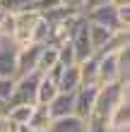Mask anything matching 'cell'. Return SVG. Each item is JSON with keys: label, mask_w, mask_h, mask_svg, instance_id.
<instances>
[{"label": "cell", "mask_w": 130, "mask_h": 132, "mask_svg": "<svg viewBox=\"0 0 130 132\" xmlns=\"http://www.w3.org/2000/svg\"><path fill=\"white\" fill-rule=\"evenodd\" d=\"M70 46L75 51V60H77V63L87 60L89 55H94L91 43H89V22L85 19V14L77 17V22H75V27L70 31Z\"/></svg>", "instance_id": "1"}, {"label": "cell", "mask_w": 130, "mask_h": 132, "mask_svg": "<svg viewBox=\"0 0 130 132\" xmlns=\"http://www.w3.org/2000/svg\"><path fill=\"white\" fill-rule=\"evenodd\" d=\"M39 70H34V72H27L14 79V96L10 103H36V89H39V79H41ZM7 103V106H10Z\"/></svg>", "instance_id": "2"}, {"label": "cell", "mask_w": 130, "mask_h": 132, "mask_svg": "<svg viewBox=\"0 0 130 132\" xmlns=\"http://www.w3.org/2000/svg\"><path fill=\"white\" fill-rule=\"evenodd\" d=\"M96 82H99V87L120 82V55L118 53L96 55Z\"/></svg>", "instance_id": "3"}, {"label": "cell", "mask_w": 130, "mask_h": 132, "mask_svg": "<svg viewBox=\"0 0 130 132\" xmlns=\"http://www.w3.org/2000/svg\"><path fill=\"white\" fill-rule=\"evenodd\" d=\"M41 48H43V43H27L22 48H17V53H14V79L36 70Z\"/></svg>", "instance_id": "4"}, {"label": "cell", "mask_w": 130, "mask_h": 132, "mask_svg": "<svg viewBox=\"0 0 130 132\" xmlns=\"http://www.w3.org/2000/svg\"><path fill=\"white\" fill-rule=\"evenodd\" d=\"M14 17V31H12V38L10 41L14 43V48H22V46L32 43V29L36 24V19H39V14L27 10V12H17L12 14Z\"/></svg>", "instance_id": "5"}, {"label": "cell", "mask_w": 130, "mask_h": 132, "mask_svg": "<svg viewBox=\"0 0 130 132\" xmlns=\"http://www.w3.org/2000/svg\"><path fill=\"white\" fill-rule=\"evenodd\" d=\"M85 14V19L91 22V24H101L106 29H111V31H116V29H120L118 24V7L109 3V5H99L94 7V10H87V12H82Z\"/></svg>", "instance_id": "6"}, {"label": "cell", "mask_w": 130, "mask_h": 132, "mask_svg": "<svg viewBox=\"0 0 130 132\" xmlns=\"http://www.w3.org/2000/svg\"><path fill=\"white\" fill-rule=\"evenodd\" d=\"M96 94H99L96 84H94V87H80L77 91H75V108H72V113L77 115V118L87 120L89 113H91V108H94Z\"/></svg>", "instance_id": "7"}, {"label": "cell", "mask_w": 130, "mask_h": 132, "mask_svg": "<svg viewBox=\"0 0 130 132\" xmlns=\"http://www.w3.org/2000/svg\"><path fill=\"white\" fill-rule=\"evenodd\" d=\"M75 108V91H58L48 103H46V111H48L51 118H63V115H70Z\"/></svg>", "instance_id": "8"}, {"label": "cell", "mask_w": 130, "mask_h": 132, "mask_svg": "<svg viewBox=\"0 0 130 132\" xmlns=\"http://www.w3.org/2000/svg\"><path fill=\"white\" fill-rule=\"evenodd\" d=\"M46 132H87V122L77 118L75 113L63 115V118H51Z\"/></svg>", "instance_id": "9"}, {"label": "cell", "mask_w": 130, "mask_h": 132, "mask_svg": "<svg viewBox=\"0 0 130 132\" xmlns=\"http://www.w3.org/2000/svg\"><path fill=\"white\" fill-rule=\"evenodd\" d=\"M82 87V79H80V65L75 63V65H67L60 70V75H58V91H77Z\"/></svg>", "instance_id": "10"}, {"label": "cell", "mask_w": 130, "mask_h": 132, "mask_svg": "<svg viewBox=\"0 0 130 132\" xmlns=\"http://www.w3.org/2000/svg\"><path fill=\"white\" fill-rule=\"evenodd\" d=\"M14 43L0 38V77H14Z\"/></svg>", "instance_id": "11"}, {"label": "cell", "mask_w": 130, "mask_h": 132, "mask_svg": "<svg viewBox=\"0 0 130 132\" xmlns=\"http://www.w3.org/2000/svg\"><path fill=\"white\" fill-rule=\"evenodd\" d=\"M125 48H130V31L128 29H116V31L109 36V41L99 48L96 55H104V53H120Z\"/></svg>", "instance_id": "12"}, {"label": "cell", "mask_w": 130, "mask_h": 132, "mask_svg": "<svg viewBox=\"0 0 130 132\" xmlns=\"http://www.w3.org/2000/svg\"><path fill=\"white\" fill-rule=\"evenodd\" d=\"M128 127H130V101H120L109 115V132L111 130H128Z\"/></svg>", "instance_id": "13"}, {"label": "cell", "mask_w": 130, "mask_h": 132, "mask_svg": "<svg viewBox=\"0 0 130 132\" xmlns=\"http://www.w3.org/2000/svg\"><path fill=\"white\" fill-rule=\"evenodd\" d=\"M34 106L36 103H10L7 106V120L12 122V125H27L29 118H32V113H34Z\"/></svg>", "instance_id": "14"}, {"label": "cell", "mask_w": 130, "mask_h": 132, "mask_svg": "<svg viewBox=\"0 0 130 132\" xmlns=\"http://www.w3.org/2000/svg\"><path fill=\"white\" fill-rule=\"evenodd\" d=\"M56 94H58V84H56V79H51L48 75H41L39 89H36V103H39V106H46Z\"/></svg>", "instance_id": "15"}, {"label": "cell", "mask_w": 130, "mask_h": 132, "mask_svg": "<svg viewBox=\"0 0 130 132\" xmlns=\"http://www.w3.org/2000/svg\"><path fill=\"white\" fill-rule=\"evenodd\" d=\"M80 65V79H82V87H99L96 82V55H89L87 60H82Z\"/></svg>", "instance_id": "16"}, {"label": "cell", "mask_w": 130, "mask_h": 132, "mask_svg": "<svg viewBox=\"0 0 130 132\" xmlns=\"http://www.w3.org/2000/svg\"><path fill=\"white\" fill-rule=\"evenodd\" d=\"M113 31L111 29H106V27H101V24H91L89 22V43H91V51H94V55L99 53V48L109 41V36H111Z\"/></svg>", "instance_id": "17"}, {"label": "cell", "mask_w": 130, "mask_h": 132, "mask_svg": "<svg viewBox=\"0 0 130 132\" xmlns=\"http://www.w3.org/2000/svg\"><path fill=\"white\" fill-rule=\"evenodd\" d=\"M56 65H58V51H56V46H51V43H43L36 70H39V72H48V70H51V67H56Z\"/></svg>", "instance_id": "18"}, {"label": "cell", "mask_w": 130, "mask_h": 132, "mask_svg": "<svg viewBox=\"0 0 130 132\" xmlns=\"http://www.w3.org/2000/svg\"><path fill=\"white\" fill-rule=\"evenodd\" d=\"M48 122H51V115H48V111H46V106H39V103H36L34 106V113H32V118H29L27 125H32L36 132H46Z\"/></svg>", "instance_id": "19"}, {"label": "cell", "mask_w": 130, "mask_h": 132, "mask_svg": "<svg viewBox=\"0 0 130 132\" xmlns=\"http://www.w3.org/2000/svg\"><path fill=\"white\" fill-rule=\"evenodd\" d=\"M56 51H58V65L67 67V65H75V63H77V60H75V51H72V46H70V38L63 41L60 46H56Z\"/></svg>", "instance_id": "20"}, {"label": "cell", "mask_w": 130, "mask_h": 132, "mask_svg": "<svg viewBox=\"0 0 130 132\" xmlns=\"http://www.w3.org/2000/svg\"><path fill=\"white\" fill-rule=\"evenodd\" d=\"M46 38H48V22L39 14V19L32 29V43H46Z\"/></svg>", "instance_id": "21"}, {"label": "cell", "mask_w": 130, "mask_h": 132, "mask_svg": "<svg viewBox=\"0 0 130 132\" xmlns=\"http://www.w3.org/2000/svg\"><path fill=\"white\" fill-rule=\"evenodd\" d=\"M14 96V77H0V101L10 103Z\"/></svg>", "instance_id": "22"}, {"label": "cell", "mask_w": 130, "mask_h": 132, "mask_svg": "<svg viewBox=\"0 0 130 132\" xmlns=\"http://www.w3.org/2000/svg\"><path fill=\"white\" fill-rule=\"evenodd\" d=\"M85 3H87V0H60V5L70 7V10H75V12H82V10H85Z\"/></svg>", "instance_id": "23"}, {"label": "cell", "mask_w": 130, "mask_h": 132, "mask_svg": "<svg viewBox=\"0 0 130 132\" xmlns=\"http://www.w3.org/2000/svg\"><path fill=\"white\" fill-rule=\"evenodd\" d=\"M12 130H14V125L7 120L5 113H0V132H12Z\"/></svg>", "instance_id": "24"}, {"label": "cell", "mask_w": 130, "mask_h": 132, "mask_svg": "<svg viewBox=\"0 0 130 132\" xmlns=\"http://www.w3.org/2000/svg\"><path fill=\"white\" fill-rule=\"evenodd\" d=\"M111 0H87L85 3V10L82 12H87V10H94V7H99V5H109Z\"/></svg>", "instance_id": "25"}, {"label": "cell", "mask_w": 130, "mask_h": 132, "mask_svg": "<svg viewBox=\"0 0 130 132\" xmlns=\"http://www.w3.org/2000/svg\"><path fill=\"white\" fill-rule=\"evenodd\" d=\"M111 3L116 5V7H120V5H130V0H111Z\"/></svg>", "instance_id": "26"}, {"label": "cell", "mask_w": 130, "mask_h": 132, "mask_svg": "<svg viewBox=\"0 0 130 132\" xmlns=\"http://www.w3.org/2000/svg\"><path fill=\"white\" fill-rule=\"evenodd\" d=\"M3 17H5V12H0V22H3Z\"/></svg>", "instance_id": "27"}]
</instances>
